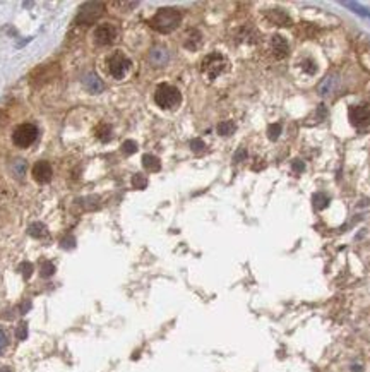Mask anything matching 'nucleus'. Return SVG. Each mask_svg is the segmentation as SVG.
<instances>
[{"label": "nucleus", "instance_id": "nucleus-1", "mask_svg": "<svg viewBox=\"0 0 370 372\" xmlns=\"http://www.w3.org/2000/svg\"><path fill=\"white\" fill-rule=\"evenodd\" d=\"M180 21H182V14L177 9L165 7V9H160V11L151 17L149 26L160 33H172L173 29L178 28Z\"/></svg>", "mask_w": 370, "mask_h": 372}, {"label": "nucleus", "instance_id": "nucleus-2", "mask_svg": "<svg viewBox=\"0 0 370 372\" xmlns=\"http://www.w3.org/2000/svg\"><path fill=\"white\" fill-rule=\"evenodd\" d=\"M154 101L160 108H165V110H172V108H177L182 101V94L180 91L172 84H160L156 88L154 93Z\"/></svg>", "mask_w": 370, "mask_h": 372}, {"label": "nucleus", "instance_id": "nucleus-3", "mask_svg": "<svg viewBox=\"0 0 370 372\" xmlns=\"http://www.w3.org/2000/svg\"><path fill=\"white\" fill-rule=\"evenodd\" d=\"M38 137V129L33 124H21L16 127L14 134H12V141L17 148H28L31 146Z\"/></svg>", "mask_w": 370, "mask_h": 372}, {"label": "nucleus", "instance_id": "nucleus-4", "mask_svg": "<svg viewBox=\"0 0 370 372\" xmlns=\"http://www.w3.org/2000/svg\"><path fill=\"white\" fill-rule=\"evenodd\" d=\"M225 67H226V59L220 54L207 55V57L202 60V66H201L202 72L209 77V79H215V77L220 76L221 72L225 71Z\"/></svg>", "mask_w": 370, "mask_h": 372}, {"label": "nucleus", "instance_id": "nucleus-5", "mask_svg": "<svg viewBox=\"0 0 370 372\" xmlns=\"http://www.w3.org/2000/svg\"><path fill=\"white\" fill-rule=\"evenodd\" d=\"M130 69V60L124 54H113L108 59V71L115 79H122Z\"/></svg>", "mask_w": 370, "mask_h": 372}, {"label": "nucleus", "instance_id": "nucleus-6", "mask_svg": "<svg viewBox=\"0 0 370 372\" xmlns=\"http://www.w3.org/2000/svg\"><path fill=\"white\" fill-rule=\"evenodd\" d=\"M101 12H103V4L88 2V4H84V6L81 7L77 21L82 23V24H89V23H93V21H96L98 17L101 16Z\"/></svg>", "mask_w": 370, "mask_h": 372}, {"label": "nucleus", "instance_id": "nucleus-7", "mask_svg": "<svg viewBox=\"0 0 370 372\" xmlns=\"http://www.w3.org/2000/svg\"><path fill=\"white\" fill-rule=\"evenodd\" d=\"M350 122L355 127H367L370 122V107L368 105H355L350 108Z\"/></svg>", "mask_w": 370, "mask_h": 372}, {"label": "nucleus", "instance_id": "nucleus-8", "mask_svg": "<svg viewBox=\"0 0 370 372\" xmlns=\"http://www.w3.org/2000/svg\"><path fill=\"white\" fill-rule=\"evenodd\" d=\"M117 40V29L112 24H101L94 29V41L98 45H112Z\"/></svg>", "mask_w": 370, "mask_h": 372}, {"label": "nucleus", "instance_id": "nucleus-9", "mask_svg": "<svg viewBox=\"0 0 370 372\" xmlns=\"http://www.w3.org/2000/svg\"><path fill=\"white\" fill-rule=\"evenodd\" d=\"M54 175V170H51L48 162H38L36 165L33 167V177L36 182L40 184H46Z\"/></svg>", "mask_w": 370, "mask_h": 372}, {"label": "nucleus", "instance_id": "nucleus-10", "mask_svg": "<svg viewBox=\"0 0 370 372\" xmlns=\"http://www.w3.org/2000/svg\"><path fill=\"white\" fill-rule=\"evenodd\" d=\"M170 54L165 46H154L153 50L149 51V62L153 64L154 67H163L165 64L168 62Z\"/></svg>", "mask_w": 370, "mask_h": 372}, {"label": "nucleus", "instance_id": "nucleus-11", "mask_svg": "<svg viewBox=\"0 0 370 372\" xmlns=\"http://www.w3.org/2000/svg\"><path fill=\"white\" fill-rule=\"evenodd\" d=\"M82 84H84V88L88 89L89 93H101L103 89H105L103 81L99 79L96 74H93V72H89V74H86L82 77Z\"/></svg>", "mask_w": 370, "mask_h": 372}, {"label": "nucleus", "instance_id": "nucleus-12", "mask_svg": "<svg viewBox=\"0 0 370 372\" xmlns=\"http://www.w3.org/2000/svg\"><path fill=\"white\" fill-rule=\"evenodd\" d=\"M271 48H273V54L276 55V59H283L288 55V41H286L281 34H274L271 40Z\"/></svg>", "mask_w": 370, "mask_h": 372}, {"label": "nucleus", "instance_id": "nucleus-13", "mask_svg": "<svg viewBox=\"0 0 370 372\" xmlns=\"http://www.w3.org/2000/svg\"><path fill=\"white\" fill-rule=\"evenodd\" d=\"M338 89V77L336 76H326L319 84V94L321 96H329Z\"/></svg>", "mask_w": 370, "mask_h": 372}, {"label": "nucleus", "instance_id": "nucleus-14", "mask_svg": "<svg viewBox=\"0 0 370 372\" xmlns=\"http://www.w3.org/2000/svg\"><path fill=\"white\" fill-rule=\"evenodd\" d=\"M185 46L189 50H197L199 48V45H201V41H202V38H201V34H199L197 31H189L185 34Z\"/></svg>", "mask_w": 370, "mask_h": 372}, {"label": "nucleus", "instance_id": "nucleus-15", "mask_svg": "<svg viewBox=\"0 0 370 372\" xmlns=\"http://www.w3.org/2000/svg\"><path fill=\"white\" fill-rule=\"evenodd\" d=\"M142 165H144L147 172H158L161 168L160 160L153 156V154H144V156H142Z\"/></svg>", "mask_w": 370, "mask_h": 372}, {"label": "nucleus", "instance_id": "nucleus-16", "mask_svg": "<svg viewBox=\"0 0 370 372\" xmlns=\"http://www.w3.org/2000/svg\"><path fill=\"white\" fill-rule=\"evenodd\" d=\"M235 129H237V125L232 120H225V122H220L218 124V134L220 136H232L235 132Z\"/></svg>", "mask_w": 370, "mask_h": 372}, {"label": "nucleus", "instance_id": "nucleus-17", "mask_svg": "<svg viewBox=\"0 0 370 372\" xmlns=\"http://www.w3.org/2000/svg\"><path fill=\"white\" fill-rule=\"evenodd\" d=\"M328 204H329V197L324 192H317L314 196V206L317 209H324V207H328Z\"/></svg>", "mask_w": 370, "mask_h": 372}, {"label": "nucleus", "instance_id": "nucleus-18", "mask_svg": "<svg viewBox=\"0 0 370 372\" xmlns=\"http://www.w3.org/2000/svg\"><path fill=\"white\" fill-rule=\"evenodd\" d=\"M96 136H98L101 141H108V139H110V137H112V127H110V125H105V124L99 125Z\"/></svg>", "mask_w": 370, "mask_h": 372}, {"label": "nucleus", "instance_id": "nucleus-19", "mask_svg": "<svg viewBox=\"0 0 370 372\" xmlns=\"http://www.w3.org/2000/svg\"><path fill=\"white\" fill-rule=\"evenodd\" d=\"M132 185L136 189H146L147 187V179H146V175H142V174H136L132 177Z\"/></svg>", "mask_w": 370, "mask_h": 372}, {"label": "nucleus", "instance_id": "nucleus-20", "mask_svg": "<svg viewBox=\"0 0 370 372\" xmlns=\"http://www.w3.org/2000/svg\"><path fill=\"white\" fill-rule=\"evenodd\" d=\"M280 134H281V125L280 124H271L268 127V137L271 141H276L278 137H280Z\"/></svg>", "mask_w": 370, "mask_h": 372}, {"label": "nucleus", "instance_id": "nucleus-21", "mask_svg": "<svg viewBox=\"0 0 370 372\" xmlns=\"http://www.w3.org/2000/svg\"><path fill=\"white\" fill-rule=\"evenodd\" d=\"M302 69L307 72V74H315V72H317V66L314 64V60H312V59L302 60Z\"/></svg>", "mask_w": 370, "mask_h": 372}, {"label": "nucleus", "instance_id": "nucleus-22", "mask_svg": "<svg viewBox=\"0 0 370 372\" xmlns=\"http://www.w3.org/2000/svg\"><path fill=\"white\" fill-rule=\"evenodd\" d=\"M29 233H31L33 237H43V235H46V228L43 227L41 223H34L31 225V228H29Z\"/></svg>", "mask_w": 370, "mask_h": 372}, {"label": "nucleus", "instance_id": "nucleus-23", "mask_svg": "<svg viewBox=\"0 0 370 372\" xmlns=\"http://www.w3.org/2000/svg\"><path fill=\"white\" fill-rule=\"evenodd\" d=\"M54 271H55V266L51 264L50 261H46V262H43V266H41V271H40V275L43 276V278H48V276H51V275H54Z\"/></svg>", "mask_w": 370, "mask_h": 372}, {"label": "nucleus", "instance_id": "nucleus-24", "mask_svg": "<svg viewBox=\"0 0 370 372\" xmlns=\"http://www.w3.org/2000/svg\"><path fill=\"white\" fill-rule=\"evenodd\" d=\"M122 151H124L125 154H132V153H136L137 151V144L134 141H125L124 144H122Z\"/></svg>", "mask_w": 370, "mask_h": 372}, {"label": "nucleus", "instance_id": "nucleus-25", "mask_svg": "<svg viewBox=\"0 0 370 372\" xmlns=\"http://www.w3.org/2000/svg\"><path fill=\"white\" fill-rule=\"evenodd\" d=\"M190 148H192L194 153H202L206 149V144H204L202 139H192L190 141Z\"/></svg>", "mask_w": 370, "mask_h": 372}, {"label": "nucleus", "instance_id": "nucleus-26", "mask_svg": "<svg viewBox=\"0 0 370 372\" xmlns=\"http://www.w3.org/2000/svg\"><path fill=\"white\" fill-rule=\"evenodd\" d=\"M7 345H9V336H7V333L4 331L2 328H0V355L6 352Z\"/></svg>", "mask_w": 370, "mask_h": 372}, {"label": "nucleus", "instance_id": "nucleus-27", "mask_svg": "<svg viewBox=\"0 0 370 372\" xmlns=\"http://www.w3.org/2000/svg\"><path fill=\"white\" fill-rule=\"evenodd\" d=\"M291 168L295 170V174H302L305 165H303V162H300V160H293V162H291Z\"/></svg>", "mask_w": 370, "mask_h": 372}, {"label": "nucleus", "instance_id": "nucleus-28", "mask_svg": "<svg viewBox=\"0 0 370 372\" xmlns=\"http://www.w3.org/2000/svg\"><path fill=\"white\" fill-rule=\"evenodd\" d=\"M26 335H28V330H26V324H21L19 330H17V338L19 340H24Z\"/></svg>", "mask_w": 370, "mask_h": 372}, {"label": "nucleus", "instance_id": "nucleus-29", "mask_svg": "<svg viewBox=\"0 0 370 372\" xmlns=\"http://www.w3.org/2000/svg\"><path fill=\"white\" fill-rule=\"evenodd\" d=\"M245 156H247V151L243 149V148H240V149H238V153L233 156V160H235V162H240V160H242V158H245Z\"/></svg>", "mask_w": 370, "mask_h": 372}, {"label": "nucleus", "instance_id": "nucleus-30", "mask_svg": "<svg viewBox=\"0 0 370 372\" xmlns=\"http://www.w3.org/2000/svg\"><path fill=\"white\" fill-rule=\"evenodd\" d=\"M21 268H23V275L26 276V278H29V275H31V264H29V262H26V264H23V266H21Z\"/></svg>", "mask_w": 370, "mask_h": 372}, {"label": "nucleus", "instance_id": "nucleus-31", "mask_svg": "<svg viewBox=\"0 0 370 372\" xmlns=\"http://www.w3.org/2000/svg\"><path fill=\"white\" fill-rule=\"evenodd\" d=\"M0 372H12L9 367H0Z\"/></svg>", "mask_w": 370, "mask_h": 372}]
</instances>
